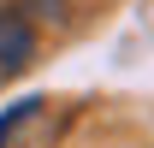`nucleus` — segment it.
<instances>
[{"instance_id":"nucleus-1","label":"nucleus","mask_w":154,"mask_h":148,"mask_svg":"<svg viewBox=\"0 0 154 148\" xmlns=\"http://www.w3.org/2000/svg\"><path fill=\"white\" fill-rule=\"evenodd\" d=\"M36 59V30L24 12H0V83H12L18 71H30Z\"/></svg>"},{"instance_id":"nucleus-2","label":"nucleus","mask_w":154,"mask_h":148,"mask_svg":"<svg viewBox=\"0 0 154 148\" xmlns=\"http://www.w3.org/2000/svg\"><path fill=\"white\" fill-rule=\"evenodd\" d=\"M30 119H42V101H18V107L0 119V148H12V136H18V130L30 125Z\"/></svg>"}]
</instances>
